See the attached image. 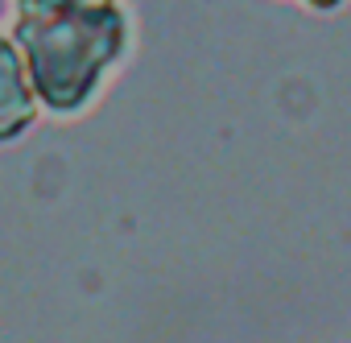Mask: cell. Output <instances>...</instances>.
<instances>
[{"mask_svg": "<svg viewBox=\"0 0 351 343\" xmlns=\"http://www.w3.org/2000/svg\"><path fill=\"white\" fill-rule=\"evenodd\" d=\"M302 5H306V9H318V13H330V9L343 5V0H302Z\"/></svg>", "mask_w": 351, "mask_h": 343, "instance_id": "cell-4", "label": "cell"}, {"mask_svg": "<svg viewBox=\"0 0 351 343\" xmlns=\"http://www.w3.org/2000/svg\"><path fill=\"white\" fill-rule=\"evenodd\" d=\"M38 120V95L25 71V58L9 34H0V145L17 141Z\"/></svg>", "mask_w": 351, "mask_h": 343, "instance_id": "cell-2", "label": "cell"}, {"mask_svg": "<svg viewBox=\"0 0 351 343\" xmlns=\"http://www.w3.org/2000/svg\"><path fill=\"white\" fill-rule=\"evenodd\" d=\"M17 13H79V9H104L120 0H13Z\"/></svg>", "mask_w": 351, "mask_h": 343, "instance_id": "cell-3", "label": "cell"}, {"mask_svg": "<svg viewBox=\"0 0 351 343\" xmlns=\"http://www.w3.org/2000/svg\"><path fill=\"white\" fill-rule=\"evenodd\" d=\"M25 58L34 95L54 116L83 112L104 75L128 50V13L120 5L79 13H17L9 34Z\"/></svg>", "mask_w": 351, "mask_h": 343, "instance_id": "cell-1", "label": "cell"}]
</instances>
